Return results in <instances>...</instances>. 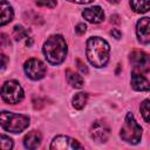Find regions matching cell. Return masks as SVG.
<instances>
[{
	"instance_id": "obj_8",
	"label": "cell",
	"mask_w": 150,
	"mask_h": 150,
	"mask_svg": "<svg viewBox=\"0 0 150 150\" xmlns=\"http://www.w3.org/2000/svg\"><path fill=\"white\" fill-rule=\"evenodd\" d=\"M110 135V129L108 124L103 121H95L90 127V137L98 143L107 142Z\"/></svg>"
},
{
	"instance_id": "obj_2",
	"label": "cell",
	"mask_w": 150,
	"mask_h": 150,
	"mask_svg": "<svg viewBox=\"0 0 150 150\" xmlns=\"http://www.w3.org/2000/svg\"><path fill=\"white\" fill-rule=\"evenodd\" d=\"M67 43L62 35H52L43 43V55L50 64H60L67 55Z\"/></svg>"
},
{
	"instance_id": "obj_20",
	"label": "cell",
	"mask_w": 150,
	"mask_h": 150,
	"mask_svg": "<svg viewBox=\"0 0 150 150\" xmlns=\"http://www.w3.org/2000/svg\"><path fill=\"white\" fill-rule=\"evenodd\" d=\"M139 110H141V114L144 118V121L148 123L149 122V114H150V109H149V100H144L139 107Z\"/></svg>"
},
{
	"instance_id": "obj_25",
	"label": "cell",
	"mask_w": 150,
	"mask_h": 150,
	"mask_svg": "<svg viewBox=\"0 0 150 150\" xmlns=\"http://www.w3.org/2000/svg\"><path fill=\"white\" fill-rule=\"evenodd\" d=\"M76 62H77V64H79V69H80L82 73H88V69H87L86 64H83V63H82L80 60H77Z\"/></svg>"
},
{
	"instance_id": "obj_15",
	"label": "cell",
	"mask_w": 150,
	"mask_h": 150,
	"mask_svg": "<svg viewBox=\"0 0 150 150\" xmlns=\"http://www.w3.org/2000/svg\"><path fill=\"white\" fill-rule=\"evenodd\" d=\"M66 77H67L68 83H69L71 87H74V88L80 89V88H82L83 84H84V81H83V79L81 77V75H79L77 73H75V71L71 70V69H67V70H66Z\"/></svg>"
},
{
	"instance_id": "obj_5",
	"label": "cell",
	"mask_w": 150,
	"mask_h": 150,
	"mask_svg": "<svg viewBox=\"0 0 150 150\" xmlns=\"http://www.w3.org/2000/svg\"><path fill=\"white\" fill-rule=\"evenodd\" d=\"M0 94L2 100L9 104L19 103L23 98V89L19 84V82L14 80L5 82L0 89Z\"/></svg>"
},
{
	"instance_id": "obj_24",
	"label": "cell",
	"mask_w": 150,
	"mask_h": 150,
	"mask_svg": "<svg viewBox=\"0 0 150 150\" xmlns=\"http://www.w3.org/2000/svg\"><path fill=\"white\" fill-rule=\"evenodd\" d=\"M7 62H8V57L0 52V69H4L7 64Z\"/></svg>"
},
{
	"instance_id": "obj_28",
	"label": "cell",
	"mask_w": 150,
	"mask_h": 150,
	"mask_svg": "<svg viewBox=\"0 0 150 150\" xmlns=\"http://www.w3.org/2000/svg\"><path fill=\"white\" fill-rule=\"evenodd\" d=\"M108 1H109V2H112V4H117L120 0H108Z\"/></svg>"
},
{
	"instance_id": "obj_9",
	"label": "cell",
	"mask_w": 150,
	"mask_h": 150,
	"mask_svg": "<svg viewBox=\"0 0 150 150\" xmlns=\"http://www.w3.org/2000/svg\"><path fill=\"white\" fill-rule=\"evenodd\" d=\"M82 145L74 138H70L68 136H56L50 144V149L53 150H74V149H81Z\"/></svg>"
},
{
	"instance_id": "obj_21",
	"label": "cell",
	"mask_w": 150,
	"mask_h": 150,
	"mask_svg": "<svg viewBox=\"0 0 150 150\" xmlns=\"http://www.w3.org/2000/svg\"><path fill=\"white\" fill-rule=\"evenodd\" d=\"M36 5L40 7H48L54 8L56 6V0H35Z\"/></svg>"
},
{
	"instance_id": "obj_4",
	"label": "cell",
	"mask_w": 150,
	"mask_h": 150,
	"mask_svg": "<svg viewBox=\"0 0 150 150\" xmlns=\"http://www.w3.org/2000/svg\"><path fill=\"white\" fill-rule=\"evenodd\" d=\"M121 137L123 141L131 143V144H137L141 138H142V128L141 125L136 122L134 115L131 112H128L125 118H124V123L121 128V132H120Z\"/></svg>"
},
{
	"instance_id": "obj_18",
	"label": "cell",
	"mask_w": 150,
	"mask_h": 150,
	"mask_svg": "<svg viewBox=\"0 0 150 150\" xmlns=\"http://www.w3.org/2000/svg\"><path fill=\"white\" fill-rule=\"evenodd\" d=\"M28 34H29V32L26 28H23L22 26H15L13 29V38L16 41L22 40L25 38H28Z\"/></svg>"
},
{
	"instance_id": "obj_22",
	"label": "cell",
	"mask_w": 150,
	"mask_h": 150,
	"mask_svg": "<svg viewBox=\"0 0 150 150\" xmlns=\"http://www.w3.org/2000/svg\"><path fill=\"white\" fill-rule=\"evenodd\" d=\"M9 39L6 34L4 33H0V47H7L9 45Z\"/></svg>"
},
{
	"instance_id": "obj_7",
	"label": "cell",
	"mask_w": 150,
	"mask_h": 150,
	"mask_svg": "<svg viewBox=\"0 0 150 150\" xmlns=\"http://www.w3.org/2000/svg\"><path fill=\"white\" fill-rule=\"evenodd\" d=\"M129 60L134 67V70L139 73L149 71V64H150L149 55L143 50H132Z\"/></svg>"
},
{
	"instance_id": "obj_13",
	"label": "cell",
	"mask_w": 150,
	"mask_h": 150,
	"mask_svg": "<svg viewBox=\"0 0 150 150\" xmlns=\"http://www.w3.org/2000/svg\"><path fill=\"white\" fill-rule=\"evenodd\" d=\"M14 12L11 4L6 0H0V27L7 25L13 20Z\"/></svg>"
},
{
	"instance_id": "obj_6",
	"label": "cell",
	"mask_w": 150,
	"mask_h": 150,
	"mask_svg": "<svg viewBox=\"0 0 150 150\" xmlns=\"http://www.w3.org/2000/svg\"><path fill=\"white\" fill-rule=\"evenodd\" d=\"M26 75L32 80H41L46 75V66L39 59H29L23 66Z\"/></svg>"
},
{
	"instance_id": "obj_3",
	"label": "cell",
	"mask_w": 150,
	"mask_h": 150,
	"mask_svg": "<svg viewBox=\"0 0 150 150\" xmlns=\"http://www.w3.org/2000/svg\"><path fill=\"white\" fill-rule=\"evenodd\" d=\"M29 125V117L23 114L0 111V127L12 134H19Z\"/></svg>"
},
{
	"instance_id": "obj_19",
	"label": "cell",
	"mask_w": 150,
	"mask_h": 150,
	"mask_svg": "<svg viewBox=\"0 0 150 150\" xmlns=\"http://www.w3.org/2000/svg\"><path fill=\"white\" fill-rule=\"evenodd\" d=\"M13 148V139L6 135H0V149L9 150Z\"/></svg>"
},
{
	"instance_id": "obj_11",
	"label": "cell",
	"mask_w": 150,
	"mask_h": 150,
	"mask_svg": "<svg viewBox=\"0 0 150 150\" xmlns=\"http://www.w3.org/2000/svg\"><path fill=\"white\" fill-rule=\"evenodd\" d=\"M82 16L91 23H100L104 20V12L100 6L88 7L82 12Z\"/></svg>"
},
{
	"instance_id": "obj_17",
	"label": "cell",
	"mask_w": 150,
	"mask_h": 150,
	"mask_svg": "<svg viewBox=\"0 0 150 150\" xmlns=\"http://www.w3.org/2000/svg\"><path fill=\"white\" fill-rule=\"evenodd\" d=\"M88 101V94L87 93H79L73 97V107L77 110L82 109Z\"/></svg>"
},
{
	"instance_id": "obj_23",
	"label": "cell",
	"mask_w": 150,
	"mask_h": 150,
	"mask_svg": "<svg viewBox=\"0 0 150 150\" xmlns=\"http://www.w3.org/2000/svg\"><path fill=\"white\" fill-rule=\"evenodd\" d=\"M86 30H87V26H86L84 23H79V25L75 27V32H76L77 34H80V35L84 34Z\"/></svg>"
},
{
	"instance_id": "obj_10",
	"label": "cell",
	"mask_w": 150,
	"mask_h": 150,
	"mask_svg": "<svg viewBox=\"0 0 150 150\" xmlns=\"http://www.w3.org/2000/svg\"><path fill=\"white\" fill-rule=\"evenodd\" d=\"M136 34L138 38V41L148 45L150 42V23H149V18H142L136 26Z\"/></svg>"
},
{
	"instance_id": "obj_27",
	"label": "cell",
	"mask_w": 150,
	"mask_h": 150,
	"mask_svg": "<svg viewBox=\"0 0 150 150\" xmlns=\"http://www.w3.org/2000/svg\"><path fill=\"white\" fill-rule=\"evenodd\" d=\"M111 35H114L116 39H120L122 34H121V32H120V30H117V29H112V30H111Z\"/></svg>"
},
{
	"instance_id": "obj_26",
	"label": "cell",
	"mask_w": 150,
	"mask_h": 150,
	"mask_svg": "<svg viewBox=\"0 0 150 150\" xmlns=\"http://www.w3.org/2000/svg\"><path fill=\"white\" fill-rule=\"evenodd\" d=\"M70 2H76V4H90L94 0H68Z\"/></svg>"
},
{
	"instance_id": "obj_12",
	"label": "cell",
	"mask_w": 150,
	"mask_h": 150,
	"mask_svg": "<svg viewBox=\"0 0 150 150\" xmlns=\"http://www.w3.org/2000/svg\"><path fill=\"white\" fill-rule=\"evenodd\" d=\"M131 86L137 91H148L149 90V81L148 79L139 71L134 70L131 74Z\"/></svg>"
},
{
	"instance_id": "obj_16",
	"label": "cell",
	"mask_w": 150,
	"mask_h": 150,
	"mask_svg": "<svg viewBox=\"0 0 150 150\" xmlns=\"http://www.w3.org/2000/svg\"><path fill=\"white\" fill-rule=\"evenodd\" d=\"M130 6L136 13H146L150 8V0H130Z\"/></svg>"
},
{
	"instance_id": "obj_14",
	"label": "cell",
	"mask_w": 150,
	"mask_h": 150,
	"mask_svg": "<svg viewBox=\"0 0 150 150\" xmlns=\"http://www.w3.org/2000/svg\"><path fill=\"white\" fill-rule=\"evenodd\" d=\"M41 141H42L41 134L39 131H36V130H33V131H29L25 136V138H23V145L27 149H36L41 144Z\"/></svg>"
},
{
	"instance_id": "obj_1",
	"label": "cell",
	"mask_w": 150,
	"mask_h": 150,
	"mask_svg": "<svg viewBox=\"0 0 150 150\" xmlns=\"http://www.w3.org/2000/svg\"><path fill=\"white\" fill-rule=\"evenodd\" d=\"M109 54H110V47L105 40L98 36H93L88 39L86 47V55L88 61L94 67L96 68L104 67L109 61Z\"/></svg>"
}]
</instances>
